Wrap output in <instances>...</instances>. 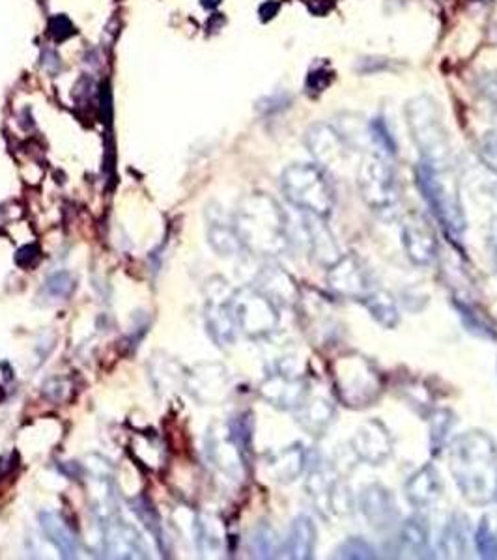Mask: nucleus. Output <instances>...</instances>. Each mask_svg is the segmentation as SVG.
I'll return each instance as SVG.
<instances>
[{
	"label": "nucleus",
	"instance_id": "nucleus-1",
	"mask_svg": "<svg viewBox=\"0 0 497 560\" xmlns=\"http://www.w3.org/2000/svg\"><path fill=\"white\" fill-rule=\"evenodd\" d=\"M449 471L468 502L483 507L493 501L497 445L483 430H471L449 445Z\"/></svg>",
	"mask_w": 497,
	"mask_h": 560
},
{
	"label": "nucleus",
	"instance_id": "nucleus-2",
	"mask_svg": "<svg viewBox=\"0 0 497 560\" xmlns=\"http://www.w3.org/2000/svg\"><path fill=\"white\" fill-rule=\"evenodd\" d=\"M234 228L241 247L255 256L277 258L290 247L288 217L265 193L243 198L234 215Z\"/></svg>",
	"mask_w": 497,
	"mask_h": 560
},
{
	"label": "nucleus",
	"instance_id": "nucleus-3",
	"mask_svg": "<svg viewBox=\"0 0 497 560\" xmlns=\"http://www.w3.org/2000/svg\"><path fill=\"white\" fill-rule=\"evenodd\" d=\"M329 375L336 400L350 409L375 406L383 392L380 368L359 351L336 355L329 365Z\"/></svg>",
	"mask_w": 497,
	"mask_h": 560
},
{
	"label": "nucleus",
	"instance_id": "nucleus-4",
	"mask_svg": "<svg viewBox=\"0 0 497 560\" xmlns=\"http://www.w3.org/2000/svg\"><path fill=\"white\" fill-rule=\"evenodd\" d=\"M406 120L424 162L449 169L451 142L438 103L429 96L412 98L406 103Z\"/></svg>",
	"mask_w": 497,
	"mask_h": 560
},
{
	"label": "nucleus",
	"instance_id": "nucleus-5",
	"mask_svg": "<svg viewBox=\"0 0 497 560\" xmlns=\"http://www.w3.org/2000/svg\"><path fill=\"white\" fill-rule=\"evenodd\" d=\"M417 185L447 236L460 240L468 223L464 206L460 201L458 185L449 169H439L429 165V162H421L417 167Z\"/></svg>",
	"mask_w": 497,
	"mask_h": 560
},
{
	"label": "nucleus",
	"instance_id": "nucleus-6",
	"mask_svg": "<svg viewBox=\"0 0 497 560\" xmlns=\"http://www.w3.org/2000/svg\"><path fill=\"white\" fill-rule=\"evenodd\" d=\"M280 189L287 201L307 215L327 219L333 213L335 194L322 167L309 162H296L284 169Z\"/></svg>",
	"mask_w": 497,
	"mask_h": 560
},
{
	"label": "nucleus",
	"instance_id": "nucleus-7",
	"mask_svg": "<svg viewBox=\"0 0 497 560\" xmlns=\"http://www.w3.org/2000/svg\"><path fill=\"white\" fill-rule=\"evenodd\" d=\"M358 185L361 198L372 209H390L400 198L397 174L382 152L367 154L361 159L358 167Z\"/></svg>",
	"mask_w": 497,
	"mask_h": 560
},
{
	"label": "nucleus",
	"instance_id": "nucleus-8",
	"mask_svg": "<svg viewBox=\"0 0 497 560\" xmlns=\"http://www.w3.org/2000/svg\"><path fill=\"white\" fill-rule=\"evenodd\" d=\"M233 309L238 331L248 338H265L279 327V306L256 288L236 290Z\"/></svg>",
	"mask_w": 497,
	"mask_h": 560
},
{
	"label": "nucleus",
	"instance_id": "nucleus-9",
	"mask_svg": "<svg viewBox=\"0 0 497 560\" xmlns=\"http://www.w3.org/2000/svg\"><path fill=\"white\" fill-rule=\"evenodd\" d=\"M234 294L236 290H233L230 284L221 277H213L206 282V329L219 348L233 346L238 335V325L233 309Z\"/></svg>",
	"mask_w": 497,
	"mask_h": 560
},
{
	"label": "nucleus",
	"instance_id": "nucleus-10",
	"mask_svg": "<svg viewBox=\"0 0 497 560\" xmlns=\"http://www.w3.org/2000/svg\"><path fill=\"white\" fill-rule=\"evenodd\" d=\"M331 292L351 301H363L375 288L368 271L355 255H341L327 267Z\"/></svg>",
	"mask_w": 497,
	"mask_h": 560
},
{
	"label": "nucleus",
	"instance_id": "nucleus-11",
	"mask_svg": "<svg viewBox=\"0 0 497 560\" xmlns=\"http://www.w3.org/2000/svg\"><path fill=\"white\" fill-rule=\"evenodd\" d=\"M264 402L280 411H296L309 398L307 379L290 370L279 368L270 374L258 387Z\"/></svg>",
	"mask_w": 497,
	"mask_h": 560
},
{
	"label": "nucleus",
	"instance_id": "nucleus-12",
	"mask_svg": "<svg viewBox=\"0 0 497 560\" xmlns=\"http://www.w3.org/2000/svg\"><path fill=\"white\" fill-rule=\"evenodd\" d=\"M307 492L312 502L322 512L333 516H344L351 510L350 490L324 467L312 469L307 478Z\"/></svg>",
	"mask_w": 497,
	"mask_h": 560
},
{
	"label": "nucleus",
	"instance_id": "nucleus-13",
	"mask_svg": "<svg viewBox=\"0 0 497 560\" xmlns=\"http://www.w3.org/2000/svg\"><path fill=\"white\" fill-rule=\"evenodd\" d=\"M185 387L194 400L204 406H217L228 398L230 375L219 363L197 365L185 374Z\"/></svg>",
	"mask_w": 497,
	"mask_h": 560
},
{
	"label": "nucleus",
	"instance_id": "nucleus-14",
	"mask_svg": "<svg viewBox=\"0 0 497 560\" xmlns=\"http://www.w3.org/2000/svg\"><path fill=\"white\" fill-rule=\"evenodd\" d=\"M350 445L358 460L372 467L383 465L390 458V454H393L395 446L387 426L376 419L367 421L355 430Z\"/></svg>",
	"mask_w": 497,
	"mask_h": 560
},
{
	"label": "nucleus",
	"instance_id": "nucleus-15",
	"mask_svg": "<svg viewBox=\"0 0 497 560\" xmlns=\"http://www.w3.org/2000/svg\"><path fill=\"white\" fill-rule=\"evenodd\" d=\"M402 245L406 256L415 265L429 267L438 258V236L432 225L421 215H410L402 223Z\"/></svg>",
	"mask_w": 497,
	"mask_h": 560
},
{
	"label": "nucleus",
	"instance_id": "nucleus-16",
	"mask_svg": "<svg viewBox=\"0 0 497 560\" xmlns=\"http://www.w3.org/2000/svg\"><path fill=\"white\" fill-rule=\"evenodd\" d=\"M309 154L322 167H341L348 157L346 138L329 123H312L305 133Z\"/></svg>",
	"mask_w": 497,
	"mask_h": 560
},
{
	"label": "nucleus",
	"instance_id": "nucleus-17",
	"mask_svg": "<svg viewBox=\"0 0 497 560\" xmlns=\"http://www.w3.org/2000/svg\"><path fill=\"white\" fill-rule=\"evenodd\" d=\"M206 450L211 463L216 465L223 475L233 480H240L245 475V454L238 443L233 439L228 431V426L225 430L211 428L206 438Z\"/></svg>",
	"mask_w": 497,
	"mask_h": 560
},
{
	"label": "nucleus",
	"instance_id": "nucleus-18",
	"mask_svg": "<svg viewBox=\"0 0 497 560\" xmlns=\"http://www.w3.org/2000/svg\"><path fill=\"white\" fill-rule=\"evenodd\" d=\"M299 309H304L305 327L312 338L314 346H327L329 342L336 336V319L335 312L331 311L329 303L316 292H312V297H309L305 292H301V297L297 301Z\"/></svg>",
	"mask_w": 497,
	"mask_h": 560
},
{
	"label": "nucleus",
	"instance_id": "nucleus-19",
	"mask_svg": "<svg viewBox=\"0 0 497 560\" xmlns=\"http://www.w3.org/2000/svg\"><path fill=\"white\" fill-rule=\"evenodd\" d=\"M359 509L370 527L376 531L390 529L398 519L395 497L380 484H368L359 495Z\"/></svg>",
	"mask_w": 497,
	"mask_h": 560
},
{
	"label": "nucleus",
	"instance_id": "nucleus-20",
	"mask_svg": "<svg viewBox=\"0 0 497 560\" xmlns=\"http://www.w3.org/2000/svg\"><path fill=\"white\" fill-rule=\"evenodd\" d=\"M255 288L265 297L272 299L277 306H296L301 292H304V288L296 282L288 271H284L277 264H268L262 267Z\"/></svg>",
	"mask_w": 497,
	"mask_h": 560
},
{
	"label": "nucleus",
	"instance_id": "nucleus-21",
	"mask_svg": "<svg viewBox=\"0 0 497 560\" xmlns=\"http://www.w3.org/2000/svg\"><path fill=\"white\" fill-rule=\"evenodd\" d=\"M103 525V544L105 551L114 558H145L146 549L137 531L126 521L116 519V516L101 523Z\"/></svg>",
	"mask_w": 497,
	"mask_h": 560
},
{
	"label": "nucleus",
	"instance_id": "nucleus-22",
	"mask_svg": "<svg viewBox=\"0 0 497 560\" xmlns=\"http://www.w3.org/2000/svg\"><path fill=\"white\" fill-rule=\"evenodd\" d=\"M208 217V241L221 256H236L243 248L234 228V217H228L221 208L211 206Z\"/></svg>",
	"mask_w": 497,
	"mask_h": 560
},
{
	"label": "nucleus",
	"instance_id": "nucleus-23",
	"mask_svg": "<svg viewBox=\"0 0 497 560\" xmlns=\"http://www.w3.org/2000/svg\"><path fill=\"white\" fill-rule=\"evenodd\" d=\"M404 493H406V499L417 509L432 507V504L443 493V484H441L439 473L436 471V467L429 463L417 469V471L406 480Z\"/></svg>",
	"mask_w": 497,
	"mask_h": 560
},
{
	"label": "nucleus",
	"instance_id": "nucleus-24",
	"mask_svg": "<svg viewBox=\"0 0 497 560\" xmlns=\"http://www.w3.org/2000/svg\"><path fill=\"white\" fill-rule=\"evenodd\" d=\"M296 421L311 438H322L335 422V406L326 398H309L296 411Z\"/></svg>",
	"mask_w": 497,
	"mask_h": 560
},
{
	"label": "nucleus",
	"instance_id": "nucleus-25",
	"mask_svg": "<svg viewBox=\"0 0 497 560\" xmlns=\"http://www.w3.org/2000/svg\"><path fill=\"white\" fill-rule=\"evenodd\" d=\"M307 467V453L299 443L279 450L268 461V473L275 482L290 484L304 475Z\"/></svg>",
	"mask_w": 497,
	"mask_h": 560
},
{
	"label": "nucleus",
	"instance_id": "nucleus-26",
	"mask_svg": "<svg viewBox=\"0 0 497 560\" xmlns=\"http://www.w3.org/2000/svg\"><path fill=\"white\" fill-rule=\"evenodd\" d=\"M318 544V531L314 521L309 516H297L292 523L287 544H284V553L290 558L307 560L312 558L314 549Z\"/></svg>",
	"mask_w": 497,
	"mask_h": 560
},
{
	"label": "nucleus",
	"instance_id": "nucleus-27",
	"mask_svg": "<svg viewBox=\"0 0 497 560\" xmlns=\"http://www.w3.org/2000/svg\"><path fill=\"white\" fill-rule=\"evenodd\" d=\"M40 525L47 540L55 546L64 558H75L79 555V540L69 529L67 523L55 512H42Z\"/></svg>",
	"mask_w": 497,
	"mask_h": 560
},
{
	"label": "nucleus",
	"instance_id": "nucleus-28",
	"mask_svg": "<svg viewBox=\"0 0 497 560\" xmlns=\"http://www.w3.org/2000/svg\"><path fill=\"white\" fill-rule=\"evenodd\" d=\"M429 523L421 516L407 517L398 532V544L404 553L421 556L426 549H429Z\"/></svg>",
	"mask_w": 497,
	"mask_h": 560
},
{
	"label": "nucleus",
	"instance_id": "nucleus-29",
	"mask_svg": "<svg viewBox=\"0 0 497 560\" xmlns=\"http://www.w3.org/2000/svg\"><path fill=\"white\" fill-rule=\"evenodd\" d=\"M441 551L446 556H466L469 551V521L464 516H453L441 536Z\"/></svg>",
	"mask_w": 497,
	"mask_h": 560
},
{
	"label": "nucleus",
	"instance_id": "nucleus-30",
	"mask_svg": "<svg viewBox=\"0 0 497 560\" xmlns=\"http://www.w3.org/2000/svg\"><path fill=\"white\" fill-rule=\"evenodd\" d=\"M307 217H309V238H311L312 255L318 264L329 267L336 258L341 256V252L339 248H336V243L333 241V236L327 232V228L324 225H318L320 221L318 217L314 215H307Z\"/></svg>",
	"mask_w": 497,
	"mask_h": 560
},
{
	"label": "nucleus",
	"instance_id": "nucleus-31",
	"mask_svg": "<svg viewBox=\"0 0 497 560\" xmlns=\"http://www.w3.org/2000/svg\"><path fill=\"white\" fill-rule=\"evenodd\" d=\"M368 314L375 318L383 329H395L400 321L398 306L387 292L372 290L363 301Z\"/></svg>",
	"mask_w": 497,
	"mask_h": 560
},
{
	"label": "nucleus",
	"instance_id": "nucleus-32",
	"mask_svg": "<svg viewBox=\"0 0 497 560\" xmlns=\"http://www.w3.org/2000/svg\"><path fill=\"white\" fill-rule=\"evenodd\" d=\"M150 375L157 390H163L165 394L176 390L182 383L185 385V372L169 357H155L150 365Z\"/></svg>",
	"mask_w": 497,
	"mask_h": 560
},
{
	"label": "nucleus",
	"instance_id": "nucleus-33",
	"mask_svg": "<svg viewBox=\"0 0 497 560\" xmlns=\"http://www.w3.org/2000/svg\"><path fill=\"white\" fill-rule=\"evenodd\" d=\"M473 541L483 558H497V512L481 517Z\"/></svg>",
	"mask_w": 497,
	"mask_h": 560
},
{
	"label": "nucleus",
	"instance_id": "nucleus-34",
	"mask_svg": "<svg viewBox=\"0 0 497 560\" xmlns=\"http://www.w3.org/2000/svg\"><path fill=\"white\" fill-rule=\"evenodd\" d=\"M430 445L432 454H439L446 446L449 433L454 426V414L449 409H434L430 414Z\"/></svg>",
	"mask_w": 497,
	"mask_h": 560
},
{
	"label": "nucleus",
	"instance_id": "nucleus-35",
	"mask_svg": "<svg viewBox=\"0 0 497 560\" xmlns=\"http://www.w3.org/2000/svg\"><path fill=\"white\" fill-rule=\"evenodd\" d=\"M251 549L255 556L260 558H272L277 556V553L282 549L280 541L277 538V532L270 525H260L255 529L251 536Z\"/></svg>",
	"mask_w": 497,
	"mask_h": 560
},
{
	"label": "nucleus",
	"instance_id": "nucleus-36",
	"mask_svg": "<svg viewBox=\"0 0 497 560\" xmlns=\"http://www.w3.org/2000/svg\"><path fill=\"white\" fill-rule=\"evenodd\" d=\"M454 306H456V311L460 312V318L464 319V325L468 327V331L475 333L477 336H481V338H488V340L497 338L495 331L492 329V325L481 314L475 312L469 304L454 301Z\"/></svg>",
	"mask_w": 497,
	"mask_h": 560
},
{
	"label": "nucleus",
	"instance_id": "nucleus-37",
	"mask_svg": "<svg viewBox=\"0 0 497 560\" xmlns=\"http://www.w3.org/2000/svg\"><path fill=\"white\" fill-rule=\"evenodd\" d=\"M335 556L336 558H376L378 553H376L375 546L368 544L367 540L351 536V538L344 540L339 548H336Z\"/></svg>",
	"mask_w": 497,
	"mask_h": 560
},
{
	"label": "nucleus",
	"instance_id": "nucleus-38",
	"mask_svg": "<svg viewBox=\"0 0 497 560\" xmlns=\"http://www.w3.org/2000/svg\"><path fill=\"white\" fill-rule=\"evenodd\" d=\"M75 282L67 271H60V273H52L45 284H43V294L51 299H67L74 292Z\"/></svg>",
	"mask_w": 497,
	"mask_h": 560
},
{
	"label": "nucleus",
	"instance_id": "nucleus-39",
	"mask_svg": "<svg viewBox=\"0 0 497 560\" xmlns=\"http://www.w3.org/2000/svg\"><path fill=\"white\" fill-rule=\"evenodd\" d=\"M333 81V71L326 66H316L307 75V90L312 94H322Z\"/></svg>",
	"mask_w": 497,
	"mask_h": 560
},
{
	"label": "nucleus",
	"instance_id": "nucleus-40",
	"mask_svg": "<svg viewBox=\"0 0 497 560\" xmlns=\"http://www.w3.org/2000/svg\"><path fill=\"white\" fill-rule=\"evenodd\" d=\"M478 154H481V159L485 165L497 174V131L488 133L483 140L481 146H478Z\"/></svg>",
	"mask_w": 497,
	"mask_h": 560
},
{
	"label": "nucleus",
	"instance_id": "nucleus-41",
	"mask_svg": "<svg viewBox=\"0 0 497 560\" xmlns=\"http://www.w3.org/2000/svg\"><path fill=\"white\" fill-rule=\"evenodd\" d=\"M478 90L497 106V74H483L478 77Z\"/></svg>",
	"mask_w": 497,
	"mask_h": 560
},
{
	"label": "nucleus",
	"instance_id": "nucleus-42",
	"mask_svg": "<svg viewBox=\"0 0 497 560\" xmlns=\"http://www.w3.org/2000/svg\"><path fill=\"white\" fill-rule=\"evenodd\" d=\"M38 258H40L38 247H36V245H27V247H23L20 252H17L15 262L20 264L21 267L28 269V267H32L36 262H38Z\"/></svg>",
	"mask_w": 497,
	"mask_h": 560
},
{
	"label": "nucleus",
	"instance_id": "nucleus-43",
	"mask_svg": "<svg viewBox=\"0 0 497 560\" xmlns=\"http://www.w3.org/2000/svg\"><path fill=\"white\" fill-rule=\"evenodd\" d=\"M301 3H305L307 10L316 17H324L335 8V0H301Z\"/></svg>",
	"mask_w": 497,
	"mask_h": 560
},
{
	"label": "nucleus",
	"instance_id": "nucleus-44",
	"mask_svg": "<svg viewBox=\"0 0 497 560\" xmlns=\"http://www.w3.org/2000/svg\"><path fill=\"white\" fill-rule=\"evenodd\" d=\"M490 248H492L493 260L497 264V217H493V221L490 225Z\"/></svg>",
	"mask_w": 497,
	"mask_h": 560
},
{
	"label": "nucleus",
	"instance_id": "nucleus-45",
	"mask_svg": "<svg viewBox=\"0 0 497 560\" xmlns=\"http://www.w3.org/2000/svg\"><path fill=\"white\" fill-rule=\"evenodd\" d=\"M279 12V4L273 3V0H270V3H265L262 8H260V15L262 20H272V17H275Z\"/></svg>",
	"mask_w": 497,
	"mask_h": 560
},
{
	"label": "nucleus",
	"instance_id": "nucleus-46",
	"mask_svg": "<svg viewBox=\"0 0 497 560\" xmlns=\"http://www.w3.org/2000/svg\"><path fill=\"white\" fill-rule=\"evenodd\" d=\"M219 4H221V0H202V6H204V8H208V10L217 8Z\"/></svg>",
	"mask_w": 497,
	"mask_h": 560
},
{
	"label": "nucleus",
	"instance_id": "nucleus-47",
	"mask_svg": "<svg viewBox=\"0 0 497 560\" xmlns=\"http://www.w3.org/2000/svg\"><path fill=\"white\" fill-rule=\"evenodd\" d=\"M493 501L497 502V480H495V487H493Z\"/></svg>",
	"mask_w": 497,
	"mask_h": 560
}]
</instances>
